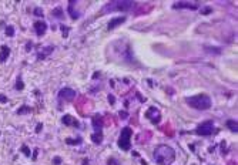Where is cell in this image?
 <instances>
[{
    "instance_id": "27",
    "label": "cell",
    "mask_w": 238,
    "mask_h": 165,
    "mask_svg": "<svg viewBox=\"0 0 238 165\" xmlns=\"http://www.w3.org/2000/svg\"><path fill=\"white\" fill-rule=\"evenodd\" d=\"M0 103H7V97L6 95H3V94H0Z\"/></svg>"
},
{
    "instance_id": "8",
    "label": "cell",
    "mask_w": 238,
    "mask_h": 165,
    "mask_svg": "<svg viewBox=\"0 0 238 165\" xmlns=\"http://www.w3.org/2000/svg\"><path fill=\"white\" fill-rule=\"evenodd\" d=\"M34 31H36L37 36H43V34L46 33V30H47V23L43 20H39L34 23Z\"/></svg>"
},
{
    "instance_id": "24",
    "label": "cell",
    "mask_w": 238,
    "mask_h": 165,
    "mask_svg": "<svg viewBox=\"0 0 238 165\" xmlns=\"http://www.w3.org/2000/svg\"><path fill=\"white\" fill-rule=\"evenodd\" d=\"M21 152L25 154L26 157H30V149L27 148V147H26V145H23V147H21Z\"/></svg>"
},
{
    "instance_id": "32",
    "label": "cell",
    "mask_w": 238,
    "mask_h": 165,
    "mask_svg": "<svg viewBox=\"0 0 238 165\" xmlns=\"http://www.w3.org/2000/svg\"><path fill=\"white\" fill-rule=\"evenodd\" d=\"M41 128H43V125H41V124H37V127H36V132H40V131H41Z\"/></svg>"
},
{
    "instance_id": "6",
    "label": "cell",
    "mask_w": 238,
    "mask_h": 165,
    "mask_svg": "<svg viewBox=\"0 0 238 165\" xmlns=\"http://www.w3.org/2000/svg\"><path fill=\"white\" fill-rule=\"evenodd\" d=\"M145 117H147L148 120H151L153 124H158L161 120V114H160V111H158V108H156V107L148 108L147 112H145Z\"/></svg>"
},
{
    "instance_id": "4",
    "label": "cell",
    "mask_w": 238,
    "mask_h": 165,
    "mask_svg": "<svg viewBox=\"0 0 238 165\" xmlns=\"http://www.w3.org/2000/svg\"><path fill=\"white\" fill-rule=\"evenodd\" d=\"M131 135H133V130L130 127H124L121 130V134H120V138H119V147L120 149L123 151H128L130 149V140H131Z\"/></svg>"
},
{
    "instance_id": "15",
    "label": "cell",
    "mask_w": 238,
    "mask_h": 165,
    "mask_svg": "<svg viewBox=\"0 0 238 165\" xmlns=\"http://www.w3.org/2000/svg\"><path fill=\"white\" fill-rule=\"evenodd\" d=\"M53 50H54V49L51 47V46H49V47H46V49L40 50V51L37 53V58H39V60H43V58H46L50 53H53Z\"/></svg>"
},
{
    "instance_id": "20",
    "label": "cell",
    "mask_w": 238,
    "mask_h": 165,
    "mask_svg": "<svg viewBox=\"0 0 238 165\" xmlns=\"http://www.w3.org/2000/svg\"><path fill=\"white\" fill-rule=\"evenodd\" d=\"M66 142H67L69 145H77V144H81V142H83V140H81V138H76V140L67 138V140H66Z\"/></svg>"
},
{
    "instance_id": "3",
    "label": "cell",
    "mask_w": 238,
    "mask_h": 165,
    "mask_svg": "<svg viewBox=\"0 0 238 165\" xmlns=\"http://www.w3.org/2000/svg\"><path fill=\"white\" fill-rule=\"evenodd\" d=\"M134 7V3L133 2H110L108 4H106L103 7V13H108V12H114V10H123V12H127L130 9Z\"/></svg>"
},
{
    "instance_id": "11",
    "label": "cell",
    "mask_w": 238,
    "mask_h": 165,
    "mask_svg": "<svg viewBox=\"0 0 238 165\" xmlns=\"http://www.w3.org/2000/svg\"><path fill=\"white\" fill-rule=\"evenodd\" d=\"M103 125H104V124H103V118L96 114V116L93 117V128H94V132H101Z\"/></svg>"
},
{
    "instance_id": "28",
    "label": "cell",
    "mask_w": 238,
    "mask_h": 165,
    "mask_svg": "<svg viewBox=\"0 0 238 165\" xmlns=\"http://www.w3.org/2000/svg\"><path fill=\"white\" fill-rule=\"evenodd\" d=\"M108 103L113 105V104L115 103V100H114V95H108Z\"/></svg>"
},
{
    "instance_id": "10",
    "label": "cell",
    "mask_w": 238,
    "mask_h": 165,
    "mask_svg": "<svg viewBox=\"0 0 238 165\" xmlns=\"http://www.w3.org/2000/svg\"><path fill=\"white\" fill-rule=\"evenodd\" d=\"M62 123L64 124V125H69V127H76V128L80 127V123H78V121L76 120L74 117L69 116V114L63 117V118H62Z\"/></svg>"
},
{
    "instance_id": "2",
    "label": "cell",
    "mask_w": 238,
    "mask_h": 165,
    "mask_svg": "<svg viewBox=\"0 0 238 165\" xmlns=\"http://www.w3.org/2000/svg\"><path fill=\"white\" fill-rule=\"evenodd\" d=\"M187 104L195 110H208L211 107V98L207 94H198L187 98Z\"/></svg>"
},
{
    "instance_id": "33",
    "label": "cell",
    "mask_w": 238,
    "mask_h": 165,
    "mask_svg": "<svg viewBox=\"0 0 238 165\" xmlns=\"http://www.w3.org/2000/svg\"><path fill=\"white\" fill-rule=\"evenodd\" d=\"M37 154H39V149H34V152H33V157H32V158H33V160H36V158H37Z\"/></svg>"
},
{
    "instance_id": "5",
    "label": "cell",
    "mask_w": 238,
    "mask_h": 165,
    "mask_svg": "<svg viewBox=\"0 0 238 165\" xmlns=\"http://www.w3.org/2000/svg\"><path fill=\"white\" fill-rule=\"evenodd\" d=\"M213 131H214L213 121H204L195 128V134H198V135H211Z\"/></svg>"
},
{
    "instance_id": "34",
    "label": "cell",
    "mask_w": 238,
    "mask_h": 165,
    "mask_svg": "<svg viewBox=\"0 0 238 165\" xmlns=\"http://www.w3.org/2000/svg\"><path fill=\"white\" fill-rule=\"evenodd\" d=\"M108 165H119V164H117L114 160H108Z\"/></svg>"
},
{
    "instance_id": "19",
    "label": "cell",
    "mask_w": 238,
    "mask_h": 165,
    "mask_svg": "<svg viewBox=\"0 0 238 165\" xmlns=\"http://www.w3.org/2000/svg\"><path fill=\"white\" fill-rule=\"evenodd\" d=\"M27 112H32V107H29V105H23V107L17 108V114L19 116H23V114H27Z\"/></svg>"
},
{
    "instance_id": "7",
    "label": "cell",
    "mask_w": 238,
    "mask_h": 165,
    "mask_svg": "<svg viewBox=\"0 0 238 165\" xmlns=\"http://www.w3.org/2000/svg\"><path fill=\"white\" fill-rule=\"evenodd\" d=\"M76 97V91L73 88H69V87H64L59 91V98L60 100H66V101H70Z\"/></svg>"
},
{
    "instance_id": "9",
    "label": "cell",
    "mask_w": 238,
    "mask_h": 165,
    "mask_svg": "<svg viewBox=\"0 0 238 165\" xmlns=\"http://www.w3.org/2000/svg\"><path fill=\"white\" fill-rule=\"evenodd\" d=\"M174 9H190V10H197L198 6L195 3H190V2H178V3L172 4Z\"/></svg>"
},
{
    "instance_id": "23",
    "label": "cell",
    "mask_w": 238,
    "mask_h": 165,
    "mask_svg": "<svg viewBox=\"0 0 238 165\" xmlns=\"http://www.w3.org/2000/svg\"><path fill=\"white\" fill-rule=\"evenodd\" d=\"M60 27H62V31H63V37H67V36H69L70 27H67V26H64V24H62Z\"/></svg>"
},
{
    "instance_id": "21",
    "label": "cell",
    "mask_w": 238,
    "mask_h": 165,
    "mask_svg": "<svg viewBox=\"0 0 238 165\" xmlns=\"http://www.w3.org/2000/svg\"><path fill=\"white\" fill-rule=\"evenodd\" d=\"M25 88V82L21 80V77H17V81H16V90H23Z\"/></svg>"
},
{
    "instance_id": "12",
    "label": "cell",
    "mask_w": 238,
    "mask_h": 165,
    "mask_svg": "<svg viewBox=\"0 0 238 165\" xmlns=\"http://www.w3.org/2000/svg\"><path fill=\"white\" fill-rule=\"evenodd\" d=\"M124 21H126V17H115V19L110 20V23H108V26H107V29H108V30H113V29H115L117 26L123 24Z\"/></svg>"
},
{
    "instance_id": "1",
    "label": "cell",
    "mask_w": 238,
    "mask_h": 165,
    "mask_svg": "<svg viewBox=\"0 0 238 165\" xmlns=\"http://www.w3.org/2000/svg\"><path fill=\"white\" fill-rule=\"evenodd\" d=\"M176 158V151L168 145H158L154 149V161L157 165H170Z\"/></svg>"
},
{
    "instance_id": "22",
    "label": "cell",
    "mask_w": 238,
    "mask_h": 165,
    "mask_svg": "<svg viewBox=\"0 0 238 165\" xmlns=\"http://www.w3.org/2000/svg\"><path fill=\"white\" fill-rule=\"evenodd\" d=\"M4 33H6V36H9V37H13V36H14V27H13V26H7Z\"/></svg>"
},
{
    "instance_id": "29",
    "label": "cell",
    "mask_w": 238,
    "mask_h": 165,
    "mask_svg": "<svg viewBox=\"0 0 238 165\" xmlns=\"http://www.w3.org/2000/svg\"><path fill=\"white\" fill-rule=\"evenodd\" d=\"M53 162H54V164H56V165H59V164H60V162H62V160H60V158H59V157H56V158H54V160H53Z\"/></svg>"
},
{
    "instance_id": "13",
    "label": "cell",
    "mask_w": 238,
    "mask_h": 165,
    "mask_svg": "<svg viewBox=\"0 0 238 165\" xmlns=\"http://www.w3.org/2000/svg\"><path fill=\"white\" fill-rule=\"evenodd\" d=\"M74 3H76L74 0H71V2H69V9H67V10H69V14H70V17H71V19H74V20H76V19H78V17H80V13H78L77 10H76V9L73 7V6H74Z\"/></svg>"
},
{
    "instance_id": "25",
    "label": "cell",
    "mask_w": 238,
    "mask_h": 165,
    "mask_svg": "<svg viewBox=\"0 0 238 165\" xmlns=\"http://www.w3.org/2000/svg\"><path fill=\"white\" fill-rule=\"evenodd\" d=\"M205 50H207V51H211V53H217V54L221 53V50H220V49H211V47H205Z\"/></svg>"
},
{
    "instance_id": "16",
    "label": "cell",
    "mask_w": 238,
    "mask_h": 165,
    "mask_svg": "<svg viewBox=\"0 0 238 165\" xmlns=\"http://www.w3.org/2000/svg\"><path fill=\"white\" fill-rule=\"evenodd\" d=\"M91 141L97 145L101 144L103 142V132H94V134H91Z\"/></svg>"
},
{
    "instance_id": "14",
    "label": "cell",
    "mask_w": 238,
    "mask_h": 165,
    "mask_svg": "<svg viewBox=\"0 0 238 165\" xmlns=\"http://www.w3.org/2000/svg\"><path fill=\"white\" fill-rule=\"evenodd\" d=\"M9 54H10V49H9L7 46H2L0 47V63H4L7 60Z\"/></svg>"
},
{
    "instance_id": "35",
    "label": "cell",
    "mask_w": 238,
    "mask_h": 165,
    "mask_svg": "<svg viewBox=\"0 0 238 165\" xmlns=\"http://www.w3.org/2000/svg\"><path fill=\"white\" fill-rule=\"evenodd\" d=\"M30 49H32V44H30V43H29V44L26 46V50H30Z\"/></svg>"
},
{
    "instance_id": "17",
    "label": "cell",
    "mask_w": 238,
    "mask_h": 165,
    "mask_svg": "<svg viewBox=\"0 0 238 165\" xmlns=\"http://www.w3.org/2000/svg\"><path fill=\"white\" fill-rule=\"evenodd\" d=\"M51 16H53V17H59V19H63V17H64V12H63L62 7H56V9H53Z\"/></svg>"
},
{
    "instance_id": "31",
    "label": "cell",
    "mask_w": 238,
    "mask_h": 165,
    "mask_svg": "<svg viewBox=\"0 0 238 165\" xmlns=\"http://www.w3.org/2000/svg\"><path fill=\"white\" fill-rule=\"evenodd\" d=\"M210 12H211V9H210V7H205V10H202L201 13H202V14H208Z\"/></svg>"
},
{
    "instance_id": "18",
    "label": "cell",
    "mask_w": 238,
    "mask_h": 165,
    "mask_svg": "<svg viewBox=\"0 0 238 165\" xmlns=\"http://www.w3.org/2000/svg\"><path fill=\"white\" fill-rule=\"evenodd\" d=\"M227 127L230 128V130H231L232 132H235V134L238 132V125H237V121H234V120L227 121Z\"/></svg>"
},
{
    "instance_id": "26",
    "label": "cell",
    "mask_w": 238,
    "mask_h": 165,
    "mask_svg": "<svg viewBox=\"0 0 238 165\" xmlns=\"http://www.w3.org/2000/svg\"><path fill=\"white\" fill-rule=\"evenodd\" d=\"M34 14H36V16H39V17H43V10H41V9H39V7H36V9H34Z\"/></svg>"
},
{
    "instance_id": "30",
    "label": "cell",
    "mask_w": 238,
    "mask_h": 165,
    "mask_svg": "<svg viewBox=\"0 0 238 165\" xmlns=\"http://www.w3.org/2000/svg\"><path fill=\"white\" fill-rule=\"evenodd\" d=\"M120 117H121V118H127V112H126V111H120Z\"/></svg>"
}]
</instances>
